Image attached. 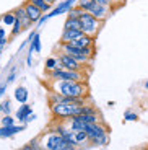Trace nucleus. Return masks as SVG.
I'll return each mask as SVG.
<instances>
[{
    "label": "nucleus",
    "instance_id": "nucleus-1",
    "mask_svg": "<svg viewBox=\"0 0 148 150\" xmlns=\"http://www.w3.org/2000/svg\"><path fill=\"white\" fill-rule=\"evenodd\" d=\"M51 90L72 98H88L90 86L88 82H75V80H56L51 82Z\"/></svg>",
    "mask_w": 148,
    "mask_h": 150
},
{
    "label": "nucleus",
    "instance_id": "nucleus-2",
    "mask_svg": "<svg viewBox=\"0 0 148 150\" xmlns=\"http://www.w3.org/2000/svg\"><path fill=\"white\" fill-rule=\"evenodd\" d=\"M39 144L47 150H77V147L73 144H70L67 139H63L59 132H56L54 129H47L44 134H41L37 137Z\"/></svg>",
    "mask_w": 148,
    "mask_h": 150
},
{
    "label": "nucleus",
    "instance_id": "nucleus-3",
    "mask_svg": "<svg viewBox=\"0 0 148 150\" xmlns=\"http://www.w3.org/2000/svg\"><path fill=\"white\" fill-rule=\"evenodd\" d=\"M52 129H54L56 132H59L63 139H67L70 144H73L77 149H78V147H86L90 144L86 132L73 131L72 127H68V126H67L65 121H56V122H54V126H52Z\"/></svg>",
    "mask_w": 148,
    "mask_h": 150
},
{
    "label": "nucleus",
    "instance_id": "nucleus-4",
    "mask_svg": "<svg viewBox=\"0 0 148 150\" xmlns=\"http://www.w3.org/2000/svg\"><path fill=\"white\" fill-rule=\"evenodd\" d=\"M57 51H62V52L72 56L75 60H78L80 64L88 65L93 60V56H94V46H90V47H73L68 42H59L57 44Z\"/></svg>",
    "mask_w": 148,
    "mask_h": 150
},
{
    "label": "nucleus",
    "instance_id": "nucleus-5",
    "mask_svg": "<svg viewBox=\"0 0 148 150\" xmlns=\"http://www.w3.org/2000/svg\"><path fill=\"white\" fill-rule=\"evenodd\" d=\"M83 106L85 105H77V103H56V105H51V112L56 117V121H67L82 114Z\"/></svg>",
    "mask_w": 148,
    "mask_h": 150
},
{
    "label": "nucleus",
    "instance_id": "nucleus-6",
    "mask_svg": "<svg viewBox=\"0 0 148 150\" xmlns=\"http://www.w3.org/2000/svg\"><path fill=\"white\" fill-rule=\"evenodd\" d=\"M86 135L90 144L94 145H107L109 144V131L103 122H94L86 126Z\"/></svg>",
    "mask_w": 148,
    "mask_h": 150
},
{
    "label": "nucleus",
    "instance_id": "nucleus-7",
    "mask_svg": "<svg viewBox=\"0 0 148 150\" xmlns=\"http://www.w3.org/2000/svg\"><path fill=\"white\" fill-rule=\"evenodd\" d=\"M78 20H80V26H82V33L83 34H88V36H91V38H96V34L99 33V30H101L103 21L96 20L91 13H88V11H82L80 16H78Z\"/></svg>",
    "mask_w": 148,
    "mask_h": 150
},
{
    "label": "nucleus",
    "instance_id": "nucleus-8",
    "mask_svg": "<svg viewBox=\"0 0 148 150\" xmlns=\"http://www.w3.org/2000/svg\"><path fill=\"white\" fill-rule=\"evenodd\" d=\"M47 79L51 82L56 80H75V82H86V75L83 74V70H67V69H56L52 72H46Z\"/></svg>",
    "mask_w": 148,
    "mask_h": 150
},
{
    "label": "nucleus",
    "instance_id": "nucleus-9",
    "mask_svg": "<svg viewBox=\"0 0 148 150\" xmlns=\"http://www.w3.org/2000/svg\"><path fill=\"white\" fill-rule=\"evenodd\" d=\"M57 59H59V64L62 69H67V70H85V65L80 64L78 60H75L72 56L62 52V51H57Z\"/></svg>",
    "mask_w": 148,
    "mask_h": 150
},
{
    "label": "nucleus",
    "instance_id": "nucleus-10",
    "mask_svg": "<svg viewBox=\"0 0 148 150\" xmlns=\"http://www.w3.org/2000/svg\"><path fill=\"white\" fill-rule=\"evenodd\" d=\"M88 13H91L93 16H94V18L96 20H99V21H106L107 20V16L111 15V8H107V7H104V5H99V4H96V2H94V0H93L91 2V5H90L88 7Z\"/></svg>",
    "mask_w": 148,
    "mask_h": 150
},
{
    "label": "nucleus",
    "instance_id": "nucleus-11",
    "mask_svg": "<svg viewBox=\"0 0 148 150\" xmlns=\"http://www.w3.org/2000/svg\"><path fill=\"white\" fill-rule=\"evenodd\" d=\"M23 8L26 10V13H28V18L31 20V23H33V25H34V23L39 21V20H41V16L44 15V13H42V11L39 10V8L34 7L33 4H30L28 0H26L25 4H23Z\"/></svg>",
    "mask_w": 148,
    "mask_h": 150
},
{
    "label": "nucleus",
    "instance_id": "nucleus-12",
    "mask_svg": "<svg viewBox=\"0 0 148 150\" xmlns=\"http://www.w3.org/2000/svg\"><path fill=\"white\" fill-rule=\"evenodd\" d=\"M26 124H13V126H0V137L5 139V137H11V135L18 134V132L25 131Z\"/></svg>",
    "mask_w": 148,
    "mask_h": 150
},
{
    "label": "nucleus",
    "instance_id": "nucleus-13",
    "mask_svg": "<svg viewBox=\"0 0 148 150\" xmlns=\"http://www.w3.org/2000/svg\"><path fill=\"white\" fill-rule=\"evenodd\" d=\"M13 13H15L16 20H18V21L21 23L23 31H25V30H30V28L33 26V23H31V20L28 18V13H26V10L23 8V5H20V7H16L15 10H13Z\"/></svg>",
    "mask_w": 148,
    "mask_h": 150
},
{
    "label": "nucleus",
    "instance_id": "nucleus-14",
    "mask_svg": "<svg viewBox=\"0 0 148 150\" xmlns=\"http://www.w3.org/2000/svg\"><path fill=\"white\" fill-rule=\"evenodd\" d=\"M31 114H33V108H31V105L23 103V105L15 111V119L18 121V122H21V124H26V119H28Z\"/></svg>",
    "mask_w": 148,
    "mask_h": 150
},
{
    "label": "nucleus",
    "instance_id": "nucleus-15",
    "mask_svg": "<svg viewBox=\"0 0 148 150\" xmlns=\"http://www.w3.org/2000/svg\"><path fill=\"white\" fill-rule=\"evenodd\" d=\"M70 46H73V47H90V46H94V38L88 36V34H80V36L77 38V39H73V41L68 42Z\"/></svg>",
    "mask_w": 148,
    "mask_h": 150
},
{
    "label": "nucleus",
    "instance_id": "nucleus-16",
    "mask_svg": "<svg viewBox=\"0 0 148 150\" xmlns=\"http://www.w3.org/2000/svg\"><path fill=\"white\" fill-rule=\"evenodd\" d=\"M82 33V30H72V28H63L62 31V36H60V41L59 42H70L73 39H77Z\"/></svg>",
    "mask_w": 148,
    "mask_h": 150
},
{
    "label": "nucleus",
    "instance_id": "nucleus-17",
    "mask_svg": "<svg viewBox=\"0 0 148 150\" xmlns=\"http://www.w3.org/2000/svg\"><path fill=\"white\" fill-rule=\"evenodd\" d=\"M65 122H67V126H68V127H72L73 131H82V132H85V131H86V126H88L86 122H83V121L77 119L75 116L70 117V119H67Z\"/></svg>",
    "mask_w": 148,
    "mask_h": 150
},
{
    "label": "nucleus",
    "instance_id": "nucleus-18",
    "mask_svg": "<svg viewBox=\"0 0 148 150\" xmlns=\"http://www.w3.org/2000/svg\"><path fill=\"white\" fill-rule=\"evenodd\" d=\"M28 96H30V93H28V88L26 86H16L15 88V100L18 103H28Z\"/></svg>",
    "mask_w": 148,
    "mask_h": 150
},
{
    "label": "nucleus",
    "instance_id": "nucleus-19",
    "mask_svg": "<svg viewBox=\"0 0 148 150\" xmlns=\"http://www.w3.org/2000/svg\"><path fill=\"white\" fill-rule=\"evenodd\" d=\"M60 64H59V59H57V56H51L46 59L44 62V69L46 72H52V70H56V69H59Z\"/></svg>",
    "mask_w": 148,
    "mask_h": 150
},
{
    "label": "nucleus",
    "instance_id": "nucleus-20",
    "mask_svg": "<svg viewBox=\"0 0 148 150\" xmlns=\"http://www.w3.org/2000/svg\"><path fill=\"white\" fill-rule=\"evenodd\" d=\"M42 49V44H41V34L37 33L36 36L33 38V41L30 42V49H28V52H41Z\"/></svg>",
    "mask_w": 148,
    "mask_h": 150
},
{
    "label": "nucleus",
    "instance_id": "nucleus-21",
    "mask_svg": "<svg viewBox=\"0 0 148 150\" xmlns=\"http://www.w3.org/2000/svg\"><path fill=\"white\" fill-rule=\"evenodd\" d=\"M28 2L33 4L34 7H37L42 13H49V11L52 10V5L49 4V2H46V0H28Z\"/></svg>",
    "mask_w": 148,
    "mask_h": 150
},
{
    "label": "nucleus",
    "instance_id": "nucleus-22",
    "mask_svg": "<svg viewBox=\"0 0 148 150\" xmlns=\"http://www.w3.org/2000/svg\"><path fill=\"white\" fill-rule=\"evenodd\" d=\"M16 21V16L13 11H10V13H5L4 16H2V25L4 26H13V23Z\"/></svg>",
    "mask_w": 148,
    "mask_h": 150
},
{
    "label": "nucleus",
    "instance_id": "nucleus-23",
    "mask_svg": "<svg viewBox=\"0 0 148 150\" xmlns=\"http://www.w3.org/2000/svg\"><path fill=\"white\" fill-rule=\"evenodd\" d=\"M63 28H72V30H82L80 26V20L78 18H67L63 23Z\"/></svg>",
    "mask_w": 148,
    "mask_h": 150
},
{
    "label": "nucleus",
    "instance_id": "nucleus-24",
    "mask_svg": "<svg viewBox=\"0 0 148 150\" xmlns=\"http://www.w3.org/2000/svg\"><path fill=\"white\" fill-rule=\"evenodd\" d=\"M82 11H83V10H82L80 7H78V5H73V7L70 8V10L67 11V18H78Z\"/></svg>",
    "mask_w": 148,
    "mask_h": 150
},
{
    "label": "nucleus",
    "instance_id": "nucleus-25",
    "mask_svg": "<svg viewBox=\"0 0 148 150\" xmlns=\"http://www.w3.org/2000/svg\"><path fill=\"white\" fill-rule=\"evenodd\" d=\"M0 106H2V114H4V116L11 114V103H10V100H4V101L0 103Z\"/></svg>",
    "mask_w": 148,
    "mask_h": 150
},
{
    "label": "nucleus",
    "instance_id": "nucleus-26",
    "mask_svg": "<svg viewBox=\"0 0 148 150\" xmlns=\"http://www.w3.org/2000/svg\"><path fill=\"white\" fill-rule=\"evenodd\" d=\"M23 31V26H21V23L16 20L15 23H13V26H11V31H10V36L11 38H15V36H18L20 33Z\"/></svg>",
    "mask_w": 148,
    "mask_h": 150
},
{
    "label": "nucleus",
    "instance_id": "nucleus-27",
    "mask_svg": "<svg viewBox=\"0 0 148 150\" xmlns=\"http://www.w3.org/2000/svg\"><path fill=\"white\" fill-rule=\"evenodd\" d=\"M124 121L125 122H130V121H138V114L132 111H125L124 112Z\"/></svg>",
    "mask_w": 148,
    "mask_h": 150
},
{
    "label": "nucleus",
    "instance_id": "nucleus-28",
    "mask_svg": "<svg viewBox=\"0 0 148 150\" xmlns=\"http://www.w3.org/2000/svg\"><path fill=\"white\" fill-rule=\"evenodd\" d=\"M15 124V117H11V114L2 117V126H13Z\"/></svg>",
    "mask_w": 148,
    "mask_h": 150
},
{
    "label": "nucleus",
    "instance_id": "nucleus-29",
    "mask_svg": "<svg viewBox=\"0 0 148 150\" xmlns=\"http://www.w3.org/2000/svg\"><path fill=\"white\" fill-rule=\"evenodd\" d=\"M91 2H93V0H78V4H77V5L82 8L83 11H86V10H88V7L91 5Z\"/></svg>",
    "mask_w": 148,
    "mask_h": 150
},
{
    "label": "nucleus",
    "instance_id": "nucleus-30",
    "mask_svg": "<svg viewBox=\"0 0 148 150\" xmlns=\"http://www.w3.org/2000/svg\"><path fill=\"white\" fill-rule=\"evenodd\" d=\"M15 79H16V67H13L10 70V74H8V77H7V83L15 82Z\"/></svg>",
    "mask_w": 148,
    "mask_h": 150
},
{
    "label": "nucleus",
    "instance_id": "nucleus-31",
    "mask_svg": "<svg viewBox=\"0 0 148 150\" xmlns=\"http://www.w3.org/2000/svg\"><path fill=\"white\" fill-rule=\"evenodd\" d=\"M96 4H99V5H104V7H107V8H111L112 11H114V7H112V4H111V0H94Z\"/></svg>",
    "mask_w": 148,
    "mask_h": 150
},
{
    "label": "nucleus",
    "instance_id": "nucleus-32",
    "mask_svg": "<svg viewBox=\"0 0 148 150\" xmlns=\"http://www.w3.org/2000/svg\"><path fill=\"white\" fill-rule=\"evenodd\" d=\"M125 2H127V0H111V4H112V7H114V10H116V8H119V7H122Z\"/></svg>",
    "mask_w": 148,
    "mask_h": 150
},
{
    "label": "nucleus",
    "instance_id": "nucleus-33",
    "mask_svg": "<svg viewBox=\"0 0 148 150\" xmlns=\"http://www.w3.org/2000/svg\"><path fill=\"white\" fill-rule=\"evenodd\" d=\"M7 42H8V38L5 36V38H0V54L4 52V49H5V46H7Z\"/></svg>",
    "mask_w": 148,
    "mask_h": 150
},
{
    "label": "nucleus",
    "instance_id": "nucleus-34",
    "mask_svg": "<svg viewBox=\"0 0 148 150\" xmlns=\"http://www.w3.org/2000/svg\"><path fill=\"white\" fill-rule=\"evenodd\" d=\"M7 85H8L7 82H5V83H2V85H0V98L4 96V95H5V91H7Z\"/></svg>",
    "mask_w": 148,
    "mask_h": 150
},
{
    "label": "nucleus",
    "instance_id": "nucleus-35",
    "mask_svg": "<svg viewBox=\"0 0 148 150\" xmlns=\"http://www.w3.org/2000/svg\"><path fill=\"white\" fill-rule=\"evenodd\" d=\"M26 64L30 65H33V52H28V57H26Z\"/></svg>",
    "mask_w": 148,
    "mask_h": 150
},
{
    "label": "nucleus",
    "instance_id": "nucleus-36",
    "mask_svg": "<svg viewBox=\"0 0 148 150\" xmlns=\"http://www.w3.org/2000/svg\"><path fill=\"white\" fill-rule=\"evenodd\" d=\"M46 21H47V16H46V13H44V15L41 16V20H39V21H37V26H41V25H44Z\"/></svg>",
    "mask_w": 148,
    "mask_h": 150
},
{
    "label": "nucleus",
    "instance_id": "nucleus-37",
    "mask_svg": "<svg viewBox=\"0 0 148 150\" xmlns=\"http://www.w3.org/2000/svg\"><path fill=\"white\" fill-rule=\"evenodd\" d=\"M7 36V31H5V26H2L0 25V38H5Z\"/></svg>",
    "mask_w": 148,
    "mask_h": 150
},
{
    "label": "nucleus",
    "instance_id": "nucleus-38",
    "mask_svg": "<svg viewBox=\"0 0 148 150\" xmlns=\"http://www.w3.org/2000/svg\"><path fill=\"white\" fill-rule=\"evenodd\" d=\"M20 150H34V149H33V147L30 145V144H28V145H23V147H21V149H20Z\"/></svg>",
    "mask_w": 148,
    "mask_h": 150
},
{
    "label": "nucleus",
    "instance_id": "nucleus-39",
    "mask_svg": "<svg viewBox=\"0 0 148 150\" xmlns=\"http://www.w3.org/2000/svg\"><path fill=\"white\" fill-rule=\"evenodd\" d=\"M34 119H36V114H31V116L28 117V119H26V124H28V122H31V121H34Z\"/></svg>",
    "mask_w": 148,
    "mask_h": 150
},
{
    "label": "nucleus",
    "instance_id": "nucleus-40",
    "mask_svg": "<svg viewBox=\"0 0 148 150\" xmlns=\"http://www.w3.org/2000/svg\"><path fill=\"white\" fill-rule=\"evenodd\" d=\"M46 2H49V4H51L52 7H54V5H56V4H59L60 0H46Z\"/></svg>",
    "mask_w": 148,
    "mask_h": 150
},
{
    "label": "nucleus",
    "instance_id": "nucleus-41",
    "mask_svg": "<svg viewBox=\"0 0 148 150\" xmlns=\"http://www.w3.org/2000/svg\"><path fill=\"white\" fill-rule=\"evenodd\" d=\"M37 150H47V149H44V147H42L41 144H39V147H37Z\"/></svg>",
    "mask_w": 148,
    "mask_h": 150
},
{
    "label": "nucleus",
    "instance_id": "nucleus-42",
    "mask_svg": "<svg viewBox=\"0 0 148 150\" xmlns=\"http://www.w3.org/2000/svg\"><path fill=\"white\" fill-rule=\"evenodd\" d=\"M145 88H148V82H145Z\"/></svg>",
    "mask_w": 148,
    "mask_h": 150
},
{
    "label": "nucleus",
    "instance_id": "nucleus-43",
    "mask_svg": "<svg viewBox=\"0 0 148 150\" xmlns=\"http://www.w3.org/2000/svg\"><path fill=\"white\" fill-rule=\"evenodd\" d=\"M0 114H2V106H0Z\"/></svg>",
    "mask_w": 148,
    "mask_h": 150
}]
</instances>
